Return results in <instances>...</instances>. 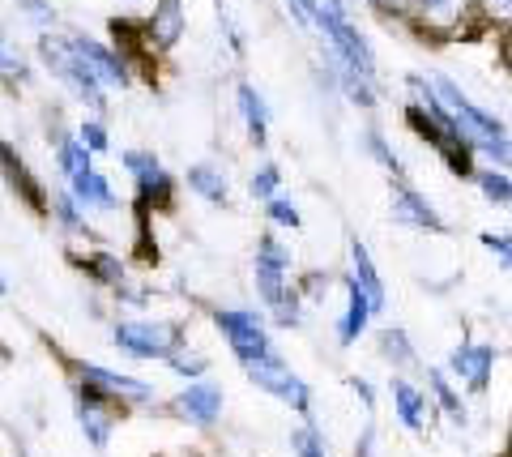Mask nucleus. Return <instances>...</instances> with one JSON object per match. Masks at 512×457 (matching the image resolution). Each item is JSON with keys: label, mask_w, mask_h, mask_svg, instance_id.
<instances>
[{"label": "nucleus", "mask_w": 512, "mask_h": 457, "mask_svg": "<svg viewBox=\"0 0 512 457\" xmlns=\"http://www.w3.org/2000/svg\"><path fill=\"white\" fill-rule=\"evenodd\" d=\"M427 86H431V94H436V103H440V112L448 116V124L457 129V137L466 141L474 154L491 159V167L512 171V137L504 129V120L483 112V107H478L470 94L461 90L453 77H444V73H431Z\"/></svg>", "instance_id": "f257e3e1"}, {"label": "nucleus", "mask_w": 512, "mask_h": 457, "mask_svg": "<svg viewBox=\"0 0 512 457\" xmlns=\"http://www.w3.org/2000/svg\"><path fill=\"white\" fill-rule=\"evenodd\" d=\"M291 270H295L291 244H282L274 231H265L261 240H256L252 282H256V299H261L265 317H274V325H282V329L303 321V291H295Z\"/></svg>", "instance_id": "f03ea898"}, {"label": "nucleus", "mask_w": 512, "mask_h": 457, "mask_svg": "<svg viewBox=\"0 0 512 457\" xmlns=\"http://www.w3.org/2000/svg\"><path fill=\"white\" fill-rule=\"evenodd\" d=\"M406 86L419 94L414 103H406V124L414 129V137H423L427 146L444 159V167L453 171V176L470 180L474 171H478V167H474V150L457 137V129H453V124H448V116L440 112V103H436V94H431L427 77H423V73H410V77H406Z\"/></svg>", "instance_id": "7ed1b4c3"}, {"label": "nucleus", "mask_w": 512, "mask_h": 457, "mask_svg": "<svg viewBox=\"0 0 512 457\" xmlns=\"http://www.w3.org/2000/svg\"><path fill=\"white\" fill-rule=\"evenodd\" d=\"M35 56H39V65L52 73V82H60L64 90H69L90 116L107 112V90L99 86V77L86 69L82 52H77L73 39H69V30H47V35H39Z\"/></svg>", "instance_id": "20e7f679"}, {"label": "nucleus", "mask_w": 512, "mask_h": 457, "mask_svg": "<svg viewBox=\"0 0 512 457\" xmlns=\"http://www.w3.org/2000/svg\"><path fill=\"white\" fill-rule=\"evenodd\" d=\"M111 346L124 359H141V364H167V359L188 346V334L180 321H158V317H120L111 325Z\"/></svg>", "instance_id": "39448f33"}, {"label": "nucleus", "mask_w": 512, "mask_h": 457, "mask_svg": "<svg viewBox=\"0 0 512 457\" xmlns=\"http://www.w3.org/2000/svg\"><path fill=\"white\" fill-rule=\"evenodd\" d=\"M210 317H214V329L222 334V342H227L231 355L239 359V368L274 351V334H269L265 308H214Z\"/></svg>", "instance_id": "423d86ee"}, {"label": "nucleus", "mask_w": 512, "mask_h": 457, "mask_svg": "<svg viewBox=\"0 0 512 457\" xmlns=\"http://www.w3.org/2000/svg\"><path fill=\"white\" fill-rule=\"evenodd\" d=\"M73 381L111 406H154V398H158L150 381H141L133 372H120V368H107L99 359H77Z\"/></svg>", "instance_id": "0eeeda50"}, {"label": "nucleus", "mask_w": 512, "mask_h": 457, "mask_svg": "<svg viewBox=\"0 0 512 457\" xmlns=\"http://www.w3.org/2000/svg\"><path fill=\"white\" fill-rule=\"evenodd\" d=\"M244 376H248V381L261 389V393L286 402V406H291V411H299L303 419H312V385L303 381V376H299L291 364H286L278 346H274L269 355L252 359V364H244Z\"/></svg>", "instance_id": "6e6552de"}, {"label": "nucleus", "mask_w": 512, "mask_h": 457, "mask_svg": "<svg viewBox=\"0 0 512 457\" xmlns=\"http://www.w3.org/2000/svg\"><path fill=\"white\" fill-rule=\"evenodd\" d=\"M120 167L133 180L141 210H167L175 201V176L154 150H120Z\"/></svg>", "instance_id": "1a4fd4ad"}, {"label": "nucleus", "mask_w": 512, "mask_h": 457, "mask_svg": "<svg viewBox=\"0 0 512 457\" xmlns=\"http://www.w3.org/2000/svg\"><path fill=\"white\" fill-rule=\"evenodd\" d=\"M444 372L453 376L457 389L466 393H487L491 389V376H495V346L491 342H474V338H461L448 355Z\"/></svg>", "instance_id": "9d476101"}, {"label": "nucleus", "mask_w": 512, "mask_h": 457, "mask_svg": "<svg viewBox=\"0 0 512 457\" xmlns=\"http://www.w3.org/2000/svg\"><path fill=\"white\" fill-rule=\"evenodd\" d=\"M69 39H73L77 52H82L86 69L99 77L103 90H128L133 86V69H128V56L120 52V47H111V43L94 39V35H82V30H69Z\"/></svg>", "instance_id": "9b49d317"}, {"label": "nucleus", "mask_w": 512, "mask_h": 457, "mask_svg": "<svg viewBox=\"0 0 512 457\" xmlns=\"http://www.w3.org/2000/svg\"><path fill=\"white\" fill-rule=\"evenodd\" d=\"M389 214H393V223L406 227V231H423V235H444V231H448L444 214L431 206V201L419 193V188H410L406 180H393Z\"/></svg>", "instance_id": "f8f14e48"}, {"label": "nucleus", "mask_w": 512, "mask_h": 457, "mask_svg": "<svg viewBox=\"0 0 512 457\" xmlns=\"http://www.w3.org/2000/svg\"><path fill=\"white\" fill-rule=\"evenodd\" d=\"M222 389L214 381H188L180 393L171 398V415L188 423V428H214L222 419Z\"/></svg>", "instance_id": "ddd939ff"}, {"label": "nucleus", "mask_w": 512, "mask_h": 457, "mask_svg": "<svg viewBox=\"0 0 512 457\" xmlns=\"http://www.w3.org/2000/svg\"><path fill=\"white\" fill-rule=\"evenodd\" d=\"M73 415H77V428H82V436L90 440V449H107L111 445V432H116V406L94 398L90 389L77 385L73 393Z\"/></svg>", "instance_id": "4468645a"}, {"label": "nucleus", "mask_w": 512, "mask_h": 457, "mask_svg": "<svg viewBox=\"0 0 512 457\" xmlns=\"http://www.w3.org/2000/svg\"><path fill=\"white\" fill-rule=\"evenodd\" d=\"M478 0H414V22L431 35H457V30H466L470 13H474Z\"/></svg>", "instance_id": "2eb2a0df"}, {"label": "nucleus", "mask_w": 512, "mask_h": 457, "mask_svg": "<svg viewBox=\"0 0 512 457\" xmlns=\"http://www.w3.org/2000/svg\"><path fill=\"white\" fill-rule=\"evenodd\" d=\"M64 188H69V193L82 201V210H86V214H120V210H124V197L116 193L111 176H107V171H99V167L82 171V176L69 180Z\"/></svg>", "instance_id": "dca6fc26"}, {"label": "nucleus", "mask_w": 512, "mask_h": 457, "mask_svg": "<svg viewBox=\"0 0 512 457\" xmlns=\"http://www.w3.org/2000/svg\"><path fill=\"white\" fill-rule=\"evenodd\" d=\"M389 402H393V415H397V423H402L406 432H414V436L427 432V419H431L427 389L406 381V376H393V381H389Z\"/></svg>", "instance_id": "f3484780"}, {"label": "nucleus", "mask_w": 512, "mask_h": 457, "mask_svg": "<svg viewBox=\"0 0 512 457\" xmlns=\"http://www.w3.org/2000/svg\"><path fill=\"white\" fill-rule=\"evenodd\" d=\"M350 278L359 282V291L367 295V304H372V312L380 317L384 308H389V287H384V278L376 270V261H372V252H367V244L359 240V235H350Z\"/></svg>", "instance_id": "a211bd4d"}, {"label": "nucleus", "mask_w": 512, "mask_h": 457, "mask_svg": "<svg viewBox=\"0 0 512 457\" xmlns=\"http://www.w3.org/2000/svg\"><path fill=\"white\" fill-rule=\"evenodd\" d=\"M235 107H239V120H244V129H248V141H252L256 150H265V146H269V124H274V116H269L265 94L256 90L248 77H244V82H235Z\"/></svg>", "instance_id": "6ab92c4d"}, {"label": "nucleus", "mask_w": 512, "mask_h": 457, "mask_svg": "<svg viewBox=\"0 0 512 457\" xmlns=\"http://www.w3.org/2000/svg\"><path fill=\"white\" fill-rule=\"evenodd\" d=\"M184 26H188L184 0H154L150 22H146V35L154 43V52H171V47L184 39Z\"/></svg>", "instance_id": "aec40b11"}, {"label": "nucleus", "mask_w": 512, "mask_h": 457, "mask_svg": "<svg viewBox=\"0 0 512 457\" xmlns=\"http://www.w3.org/2000/svg\"><path fill=\"white\" fill-rule=\"evenodd\" d=\"M47 218H52V227L64 231L69 240H90V235H94L90 214L82 210V201H77L69 188H56V193H47Z\"/></svg>", "instance_id": "412c9836"}, {"label": "nucleus", "mask_w": 512, "mask_h": 457, "mask_svg": "<svg viewBox=\"0 0 512 457\" xmlns=\"http://www.w3.org/2000/svg\"><path fill=\"white\" fill-rule=\"evenodd\" d=\"M342 287H346V304H342V317H338V346H355L363 334H367V325H372V304H367V295L359 291V282L355 278H342Z\"/></svg>", "instance_id": "4be33fe9"}, {"label": "nucleus", "mask_w": 512, "mask_h": 457, "mask_svg": "<svg viewBox=\"0 0 512 457\" xmlns=\"http://www.w3.org/2000/svg\"><path fill=\"white\" fill-rule=\"evenodd\" d=\"M47 141H52V159H56V171H60L64 184L94 167V154L73 137V129H52V133H47Z\"/></svg>", "instance_id": "5701e85b"}, {"label": "nucleus", "mask_w": 512, "mask_h": 457, "mask_svg": "<svg viewBox=\"0 0 512 457\" xmlns=\"http://www.w3.org/2000/svg\"><path fill=\"white\" fill-rule=\"evenodd\" d=\"M184 184H188L192 197L205 201V206H227L231 201V180H227V171H222L218 163H192L184 171Z\"/></svg>", "instance_id": "b1692460"}, {"label": "nucleus", "mask_w": 512, "mask_h": 457, "mask_svg": "<svg viewBox=\"0 0 512 457\" xmlns=\"http://www.w3.org/2000/svg\"><path fill=\"white\" fill-rule=\"evenodd\" d=\"M427 389H431V402L448 415V423H453V428H466L470 406H466V398H461V389L453 385V376H448L444 368H427Z\"/></svg>", "instance_id": "393cba45"}, {"label": "nucleus", "mask_w": 512, "mask_h": 457, "mask_svg": "<svg viewBox=\"0 0 512 457\" xmlns=\"http://www.w3.org/2000/svg\"><path fill=\"white\" fill-rule=\"evenodd\" d=\"M77 270H82L94 287H107V291H120L124 282H128V270H124V261L116 257V252H77Z\"/></svg>", "instance_id": "a878e982"}, {"label": "nucleus", "mask_w": 512, "mask_h": 457, "mask_svg": "<svg viewBox=\"0 0 512 457\" xmlns=\"http://www.w3.org/2000/svg\"><path fill=\"white\" fill-rule=\"evenodd\" d=\"M30 82V60L22 52V43H13L0 30V86H26Z\"/></svg>", "instance_id": "bb28decb"}, {"label": "nucleus", "mask_w": 512, "mask_h": 457, "mask_svg": "<svg viewBox=\"0 0 512 457\" xmlns=\"http://www.w3.org/2000/svg\"><path fill=\"white\" fill-rule=\"evenodd\" d=\"M380 355L389 359L393 368H414V364H419V351H414L410 334H406V329H397V325L380 329Z\"/></svg>", "instance_id": "cd10ccee"}, {"label": "nucleus", "mask_w": 512, "mask_h": 457, "mask_svg": "<svg viewBox=\"0 0 512 457\" xmlns=\"http://www.w3.org/2000/svg\"><path fill=\"white\" fill-rule=\"evenodd\" d=\"M478 184V193H483L491 206H504L512 210V171H500V167H483V171H474L470 176Z\"/></svg>", "instance_id": "c85d7f7f"}, {"label": "nucleus", "mask_w": 512, "mask_h": 457, "mask_svg": "<svg viewBox=\"0 0 512 457\" xmlns=\"http://www.w3.org/2000/svg\"><path fill=\"white\" fill-rule=\"evenodd\" d=\"M363 150L372 154L380 171H389L393 180H406V167H402V159H397V150L389 146V137H384L380 129H367V133H363Z\"/></svg>", "instance_id": "c756f323"}, {"label": "nucleus", "mask_w": 512, "mask_h": 457, "mask_svg": "<svg viewBox=\"0 0 512 457\" xmlns=\"http://www.w3.org/2000/svg\"><path fill=\"white\" fill-rule=\"evenodd\" d=\"M265 218H269V227H278V231H291V235L303 231V214H299L295 197L286 193V188H282L278 197H269V201H265Z\"/></svg>", "instance_id": "7c9ffc66"}, {"label": "nucleus", "mask_w": 512, "mask_h": 457, "mask_svg": "<svg viewBox=\"0 0 512 457\" xmlns=\"http://www.w3.org/2000/svg\"><path fill=\"white\" fill-rule=\"evenodd\" d=\"M73 137L82 141L94 159H99V154H111V129L103 124V116H82L73 124Z\"/></svg>", "instance_id": "2f4dec72"}, {"label": "nucleus", "mask_w": 512, "mask_h": 457, "mask_svg": "<svg viewBox=\"0 0 512 457\" xmlns=\"http://www.w3.org/2000/svg\"><path fill=\"white\" fill-rule=\"evenodd\" d=\"M248 193H252V201H261V206H265L269 197H278V193H282V167H278L274 159L256 163L252 180H248Z\"/></svg>", "instance_id": "473e14b6"}, {"label": "nucleus", "mask_w": 512, "mask_h": 457, "mask_svg": "<svg viewBox=\"0 0 512 457\" xmlns=\"http://www.w3.org/2000/svg\"><path fill=\"white\" fill-rule=\"evenodd\" d=\"M167 368L180 376V381H205V372H210V359H205L201 351H192V346H180V351L167 359Z\"/></svg>", "instance_id": "72a5a7b5"}, {"label": "nucleus", "mask_w": 512, "mask_h": 457, "mask_svg": "<svg viewBox=\"0 0 512 457\" xmlns=\"http://www.w3.org/2000/svg\"><path fill=\"white\" fill-rule=\"evenodd\" d=\"M13 5H18V13L26 18V26H35L39 35H47V30L60 26V13H56L52 0H13Z\"/></svg>", "instance_id": "f704fd0d"}, {"label": "nucleus", "mask_w": 512, "mask_h": 457, "mask_svg": "<svg viewBox=\"0 0 512 457\" xmlns=\"http://www.w3.org/2000/svg\"><path fill=\"white\" fill-rule=\"evenodd\" d=\"M291 449H295V457H329L325 436L316 432V423H312V419L303 423V428H295V432H291Z\"/></svg>", "instance_id": "c9c22d12"}, {"label": "nucleus", "mask_w": 512, "mask_h": 457, "mask_svg": "<svg viewBox=\"0 0 512 457\" xmlns=\"http://www.w3.org/2000/svg\"><path fill=\"white\" fill-rule=\"evenodd\" d=\"M478 244L491 252L500 270H512V231H483L478 235Z\"/></svg>", "instance_id": "e433bc0d"}, {"label": "nucleus", "mask_w": 512, "mask_h": 457, "mask_svg": "<svg viewBox=\"0 0 512 457\" xmlns=\"http://www.w3.org/2000/svg\"><path fill=\"white\" fill-rule=\"evenodd\" d=\"M218 26H222V35H227L231 52H235L239 60H244V56H248V39H244V30H239V22L231 18V9L222 5V0H218Z\"/></svg>", "instance_id": "4c0bfd02"}, {"label": "nucleus", "mask_w": 512, "mask_h": 457, "mask_svg": "<svg viewBox=\"0 0 512 457\" xmlns=\"http://www.w3.org/2000/svg\"><path fill=\"white\" fill-rule=\"evenodd\" d=\"M478 9H483V18L495 22V26H512V0H478Z\"/></svg>", "instance_id": "58836bf2"}, {"label": "nucleus", "mask_w": 512, "mask_h": 457, "mask_svg": "<svg viewBox=\"0 0 512 457\" xmlns=\"http://www.w3.org/2000/svg\"><path fill=\"white\" fill-rule=\"evenodd\" d=\"M367 5H376L384 18H410L414 13V0H367Z\"/></svg>", "instance_id": "ea45409f"}, {"label": "nucleus", "mask_w": 512, "mask_h": 457, "mask_svg": "<svg viewBox=\"0 0 512 457\" xmlns=\"http://www.w3.org/2000/svg\"><path fill=\"white\" fill-rule=\"evenodd\" d=\"M350 389H355L359 393V398H363V411L367 415H372L376 411V389H372V381H367V376H350V381H346Z\"/></svg>", "instance_id": "a19ab883"}, {"label": "nucleus", "mask_w": 512, "mask_h": 457, "mask_svg": "<svg viewBox=\"0 0 512 457\" xmlns=\"http://www.w3.org/2000/svg\"><path fill=\"white\" fill-rule=\"evenodd\" d=\"M372 449H376V428L367 423L363 436H359V445H355V457H372Z\"/></svg>", "instance_id": "79ce46f5"}, {"label": "nucleus", "mask_w": 512, "mask_h": 457, "mask_svg": "<svg viewBox=\"0 0 512 457\" xmlns=\"http://www.w3.org/2000/svg\"><path fill=\"white\" fill-rule=\"evenodd\" d=\"M504 60L512 65V26H508V35H504Z\"/></svg>", "instance_id": "37998d69"}, {"label": "nucleus", "mask_w": 512, "mask_h": 457, "mask_svg": "<svg viewBox=\"0 0 512 457\" xmlns=\"http://www.w3.org/2000/svg\"><path fill=\"white\" fill-rule=\"evenodd\" d=\"M9 295V282H5V274H0V299H5Z\"/></svg>", "instance_id": "c03bdc74"}]
</instances>
